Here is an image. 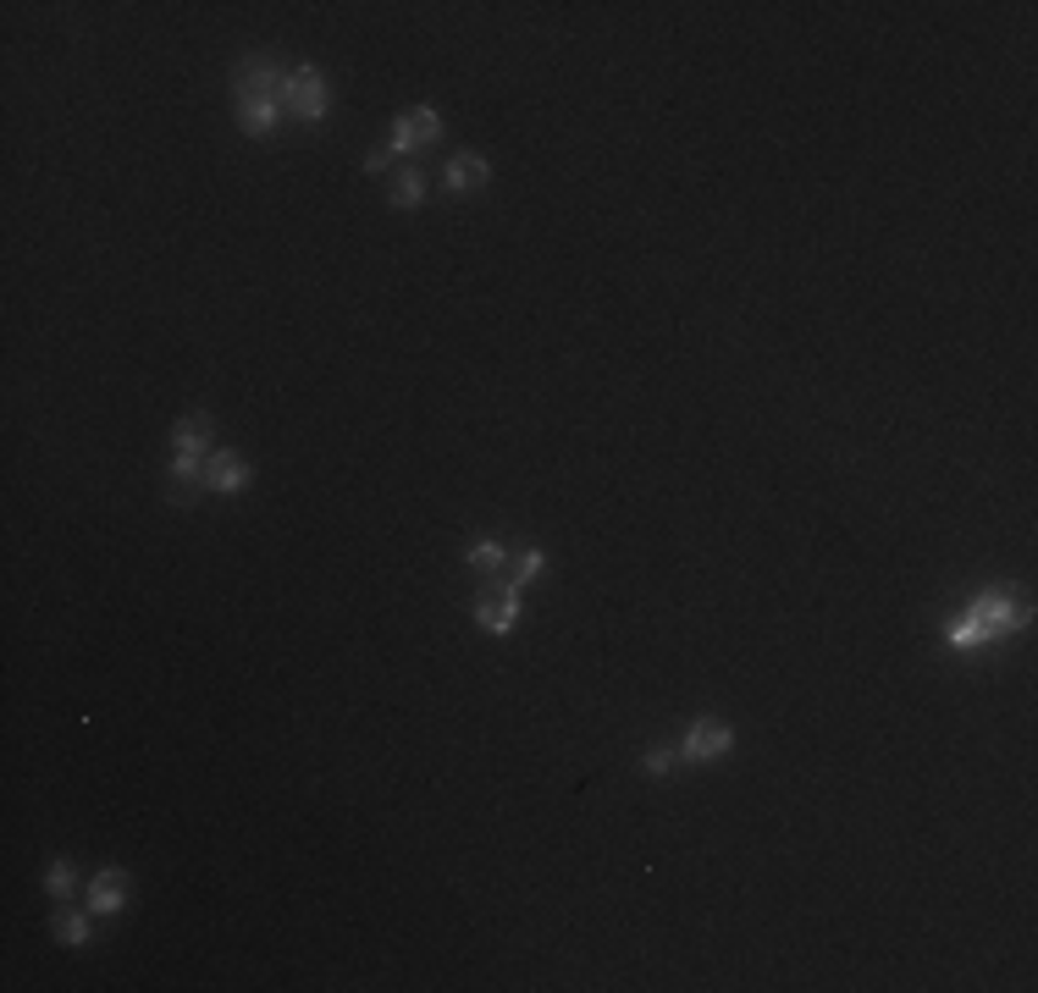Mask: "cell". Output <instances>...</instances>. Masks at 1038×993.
<instances>
[{"mask_svg": "<svg viewBox=\"0 0 1038 993\" xmlns=\"http://www.w3.org/2000/svg\"><path fill=\"white\" fill-rule=\"evenodd\" d=\"M210 441H216L210 414H183L172 425V485H177V503H188L183 491H194V485L210 491V452H216Z\"/></svg>", "mask_w": 1038, "mask_h": 993, "instance_id": "cell-1", "label": "cell"}, {"mask_svg": "<svg viewBox=\"0 0 1038 993\" xmlns=\"http://www.w3.org/2000/svg\"><path fill=\"white\" fill-rule=\"evenodd\" d=\"M966 619H972V630H977V641H994V635H1010V630H1021L1027 624V608H1016L1005 591H983L972 608H966Z\"/></svg>", "mask_w": 1038, "mask_h": 993, "instance_id": "cell-2", "label": "cell"}, {"mask_svg": "<svg viewBox=\"0 0 1038 993\" xmlns=\"http://www.w3.org/2000/svg\"><path fill=\"white\" fill-rule=\"evenodd\" d=\"M519 613H526V602H519V591H502L497 602H475V624L486 635H508L519 624Z\"/></svg>", "mask_w": 1038, "mask_h": 993, "instance_id": "cell-7", "label": "cell"}, {"mask_svg": "<svg viewBox=\"0 0 1038 993\" xmlns=\"http://www.w3.org/2000/svg\"><path fill=\"white\" fill-rule=\"evenodd\" d=\"M244 485H249V463H244L238 452L216 447V452H210V491L233 496V491H244Z\"/></svg>", "mask_w": 1038, "mask_h": 993, "instance_id": "cell-10", "label": "cell"}, {"mask_svg": "<svg viewBox=\"0 0 1038 993\" xmlns=\"http://www.w3.org/2000/svg\"><path fill=\"white\" fill-rule=\"evenodd\" d=\"M729 745H735V729H729V723L696 718V723L685 729V740H680V756H685V762H713V756H724Z\"/></svg>", "mask_w": 1038, "mask_h": 993, "instance_id": "cell-4", "label": "cell"}, {"mask_svg": "<svg viewBox=\"0 0 1038 993\" xmlns=\"http://www.w3.org/2000/svg\"><path fill=\"white\" fill-rule=\"evenodd\" d=\"M277 117H282V100H271V95H238V128L249 139H266L277 128Z\"/></svg>", "mask_w": 1038, "mask_h": 993, "instance_id": "cell-6", "label": "cell"}, {"mask_svg": "<svg viewBox=\"0 0 1038 993\" xmlns=\"http://www.w3.org/2000/svg\"><path fill=\"white\" fill-rule=\"evenodd\" d=\"M122 905H128V872L106 866V872L89 883V910H95V916H111V910H122Z\"/></svg>", "mask_w": 1038, "mask_h": 993, "instance_id": "cell-9", "label": "cell"}, {"mask_svg": "<svg viewBox=\"0 0 1038 993\" xmlns=\"http://www.w3.org/2000/svg\"><path fill=\"white\" fill-rule=\"evenodd\" d=\"M486 177H491V166L480 155H453L447 172H442V188L447 194H475V188H486Z\"/></svg>", "mask_w": 1038, "mask_h": 993, "instance_id": "cell-8", "label": "cell"}, {"mask_svg": "<svg viewBox=\"0 0 1038 993\" xmlns=\"http://www.w3.org/2000/svg\"><path fill=\"white\" fill-rule=\"evenodd\" d=\"M56 932H62V943H89V916L62 910V916H56Z\"/></svg>", "mask_w": 1038, "mask_h": 993, "instance_id": "cell-13", "label": "cell"}, {"mask_svg": "<svg viewBox=\"0 0 1038 993\" xmlns=\"http://www.w3.org/2000/svg\"><path fill=\"white\" fill-rule=\"evenodd\" d=\"M45 888L67 899V894H73V866H67V861H51V872H45Z\"/></svg>", "mask_w": 1038, "mask_h": 993, "instance_id": "cell-16", "label": "cell"}, {"mask_svg": "<svg viewBox=\"0 0 1038 993\" xmlns=\"http://www.w3.org/2000/svg\"><path fill=\"white\" fill-rule=\"evenodd\" d=\"M282 111H288V117H299V122H321V117H326V84H321V73H315V67L288 73Z\"/></svg>", "mask_w": 1038, "mask_h": 993, "instance_id": "cell-3", "label": "cell"}, {"mask_svg": "<svg viewBox=\"0 0 1038 993\" xmlns=\"http://www.w3.org/2000/svg\"><path fill=\"white\" fill-rule=\"evenodd\" d=\"M674 767V751H647V762H641V773H652V778H663Z\"/></svg>", "mask_w": 1038, "mask_h": 993, "instance_id": "cell-17", "label": "cell"}, {"mask_svg": "<svg viewBox=\"0 0 1038 993\" xmlns=\"http://www.w3.org/2000/svg\"><path fill=\"white\" fill-rule=\"evenodd\" d=\"M436 139H442V117H436L431 106H420V111H409V117H398V122H392V144H387V150L409 155V150L436 144Z\"/></svg>", "mask_w": 1038, "mask_h": 993, "instance_id": "cell-5", "label": "cell"}, {"mask_svg": "<svg viewBox=\"0 0 1038 993\" xmlns=\"http://www.w3.org/2000/svg\"><path fill=\"white\" fill-rule=\"evenodd\" d=\"M944 641H950L955 652H972V646H977V630H972V619H966V613H961V619H950V624H944Z\"/></svg>", "mask_w": 1038, "mask_h": 993, "instance_id": "cell-14", "label": "cell"}, {"mask_svg": "<svg viewBox=\"0 0 1038 993\" xmlns=\"http://www.w3.org/2000/svg\"><path fill=\"white\" fill-rule=\"evenodd\" d=\"M537 569H542V553L531 547L526 558H519V564H513V580H508V591H526V586L537 580Z\"/></svg>", "mask_w": 1038, "mask_h": 993, "instance_id": "cell-15", "label": "cell"}, {"mask_svg": "<svg viewBox=\"0 0 1038 993\" xmlns=\"http://www.w3.org/2000/svg\"><path fill=\"white\" fill-rule=\"evenodd\" d=\"M464 564H469V569H480V575H491V569H502V564H508V553H502V542L475 536V542L464 547Z\"/></svg>", "mask_w": 1038, "mask_h": 993, "instance_id": "cell-12", "label": "cell"}, {"mask_svg": "<svg viewBox=\"0 0 1038 993\" xmlns=\"http://www.w3.org/2000/svg\"><path fill=\"white\" fill-rule=\"evenodd\" d=\"M387 199H392V205H398V210H414V205H420V199H425V172H420V166H403V172H398V183H392V194H387Z\"/></svg>", "mask_w": 1038, "mask_h": 993, "instance_id": "cell-11", "label": "cell"}]
</instances>
